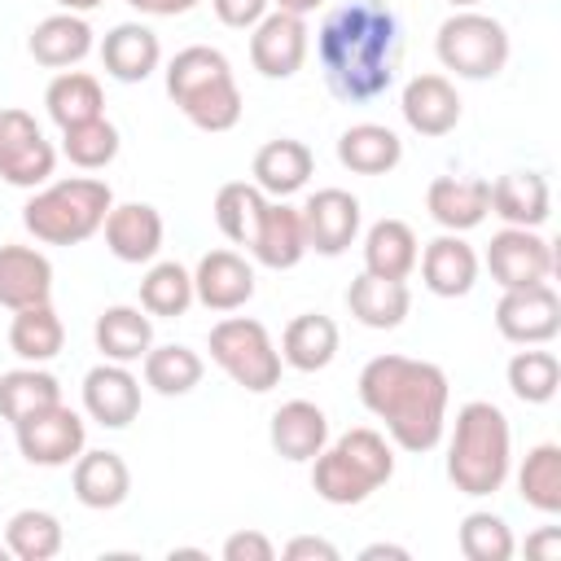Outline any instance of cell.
Segmentation results:
<instances>
[{
  "label": "cell",
  "instance_id": "42",
  "mask_svg": "<svg viewBox=\"0 0 561 561\" xmlns=\"http://www.w3.org/2000/svg\"><path fill=\"white\" fill-rule=\"evenodd\" d=\"M504 381H508L513 399H522V403H535V408L539 403H552V394L561 386V359L552 351H543V346H522L508 359Z\"/></svg>",
  "mask_w": 561,
  "mask_h": 561
},
{
  "label": "cell",
  "instance_id": "52",
  "mask_svg": "<svg viewBox=\"0 0 561 561\" xmlns=\"http://www.w3.org/2000/svg\"><path fill=\"white\" fill-rule=\"evenodd\" d=\"M57 4H61L66 13H92V9L101 4V0H57Z\"/></svg>",
  "mask_w": 561,
  "mask_h": 561
},
{
  "label": "cell",
  "instance_id": "27",
  "mask_svg": "<svg viewBox=\"0 0 561 561\" xmlns=\"http://www.w3.org/2000/svg\"><path fill=\"white\" fill-rule=\"evenodd\" d=\"M311 171H316V153L302 145V140H294V136H276V140H267L259 153H254V167H250V175H254V184L267 193V197H294L307 180H311Z\"/></svg>",
  "mask_w": 561,
  "mask_h": 561
},
{
  "label": "cell",
  "instance_id": "9",
  "mask_svg": "<svg viewBox=\"0 0 561 561\" xmlns=\"http://www.w3.org/2000/svg\"><path fill=\"white\" fill-rule=\"evenodd\" d=\"M53 167L57 149L44 140L39 123L18 105L0 110V180L13 188H39L53 180Z\"/></svg>",
  "mask_w": 561,
  "mask_h": 561
},
{
  "label": "cell",
  "instance_id": "24",
  "mask_svg": "<svg viewBox=\"0 0 561 561\" xmlns=\"http://www.w3.org/2000/svg\"><path fill=\"white\" fill-rule=\"evenodd\" d=\"M250 254L254 263L272 267V272H289L302 263L307 254V228H302V215L298 206H289L285 197L280 202H267L259 228H254V241H250Z\"/></svg>",
  "mask_w": 561,
  "mask_h": 561
},
{
  "label": "cell",
  "instance_id": "26",
  "mask_svg": "<svg viewBox=\"0 0 561 561\" xmlns=\"http://www.w3.org/2000/svg\"><path fill=\"white\" fill-rule=\"evenodd\" d=\"M26 53L48 70H70L92 53V26H88L83 13H66V9L48 13L44 22L31 26Z\"/></svg>",
  "mask_w": 561,
  "mask_h": 561
},
{
  "label": "cell",
  "instance_id": "12",
  "mask_svg": "<svg viewBox=\"0 0 561 561\" xmlns=\"http://www.w3.org/2000/svg\"><path fill=\"white\" fill-rule=\"evenodd\" d=\"M495 329L513 346H548L561 333V298L552 280L504 289L495 302Z\"/></svg>",
  "mask_w": 561,
  "mask_h": 561
},
{
  "label": "cell",
  "instance_id": "44",
  "mask_svg": "<svg viewBox=\"0 0 561 561\" xmlns=\"http://www.w3.org/2000/svg\"><path fill=\"white\" fill-rule=\"evenodd\" d=\"M61 153L79 171H105L118 158V127L105 114L88 118V123H75V127L61 131Z\"/></svg>",
  "mask_w": 561,
  "mask_h": 561
},
{
  "label": "cell",
  "instance_id": "30",
  "mask_svg": "<svg viewBox=\"0 0 561 561\" xmlns=\"http://www.w3.org/2000/svg\"><path fill=\"white\" fill-rule=\"evenodd\" d=\"M92 337H96V351L114 364H140L145 351L153 346V320L145 307H131V302H114L96 316L92 324Z\"/></svg>",
  "mask_w": 561,
  "mask_h": 561
},
{
  "label": "cell",
  "instance_id": "19",
  "mask_svg": "<svg viewBox=\"0 0 561 561\" xmlns=\"http://www.w3.org/2000/svg\"><path fill=\"white\" fill-rule=\"evenodd\" d=\"M193 298L206 311H241L254 298V267L237 250H206L193 267Z\"/></svg>",
  "mask_w": 561,
  "mask_h": 561
},
{
  "label": "cell",
  "instance_id": "46",
  "mask_svg": "<svg viewBox=\"0 0 561 561\" xmlns=\"http://www.w3.org/2000/svg\"><path fill=\"white\" fill-rule=\"evenodd\" d=\"M215 18L232 31H250L254 22H263V13L272 9V0H210Z\"/></svg>",
  "mask_w": 561,
  "mask_h": 561
},
{
  "label": "cell",
  "instance_id": "54",
  "mask_svg": "<svg viewBox=\"0 0 561 561\" xmlns=\"http://www.w3.org/2000/svg\"><path fill=\"white\" fill-rule=\"evenodd\" d=\"M447 4H451V9H478L482 0H447Z\"/></svg>",
  "mask_w": 561,
  "mask_h": 561
},
{
  "label": "cell",
  "instance_id": "8",
  "mask_svg": "<svg viewBox=\"0 0 561 561\" xmlns=\"http://www.w3.org/2000/svg\"><path fill=\"white\" fill-rule=\"evenodd\" d=\"M210 359L250 394H267L276 381H280V351L267 333L263 320L254 316H224L215 329H210V342H206Z\"/></svg>",
  "mask_w": 561,
  "mask_h": 561
},
{
  "label": "cell",
  "instance_id": "17",
  "mask_svg": "<svg viewBox=\"0 0 561 561\" xmlns=\"http://www.w3.org/2000/svg\"><path fill=\"white\" fill-rule=\"evenodd\" d=\"M101 232H105V250L118 263H153L162 250L167 224H162V210L149 202H118L110 206Z\"/></svg>",
  "mask_w": 561,
  "mask_h": 561
},
{
  "label": "cell",
  "instance_id": "16",
  "mask_svg": "<svg viewBox=\"0 0 561 561\" xmlns=\"http://www.w3.org/2000/svg\"><path fill=\"white\" fill-rule=\"evenodd\" d=\"M83 412L105 430H127L140 412V381L127 364L101 359L83 373Z\"/></svg>",
  "mask_w": 561,
  "mask_h": 561
},
{
  "label": "cell",
  "instance_id": "23",
  "mask_svg": "<svg viewBox=\"0 0 561 561\" xmlns=\"http://www.w3.org/2000/svg\"><path fill=\"white\" fill-rule=\"evenodd\" d=\"M101 66L118 83H145L162 66V39L145 22H118L101 39Z\"/></svg>",
  "mask_w": 561,
  "mask_h": 561
},
{
  "label": "cell",
  "instance_id": "13",
  "mask_svg": "<svg viewBox=\"0 0 561 561\" xmlns=\"http://www.w3.org/2000/svg\"><path fill=\"white\" fill-rule=\"evenodd\" d=\"M307 53H311V31H307V18L298 13L267 9L263 22L250 26V66L263 79H294Z\"/></svg>",
  "mask_w": 561,
  "mask_h": 561
},
{
  "label": "cell",
  "instance_id": "53",
  "mask_svg": "<svg viewBox=\"0 0 561 561\" xmlns=\"http://www.w3.org/2000/svg\"><path fill=\"white\" fill-rule=\"evenodd\" d=\"M175 557H206V552H202V548H171V561H175Z\"/></svg>",
  "mask_w": 561,
  "mask_h": 561
},
{
  "label": "cell",
  "instance_id": "15",
  "mask_svg": "<svg viewBox=\"0 0 561 561\" xmlns=\"http://www.w3.org/2000/svg\"><path fill=\"white\" fill-rule=\"evenodd\" d=\"M399 110H403V123L425 136V140H438L447 131H456L460 114H465V101L456 92V83L447 75H412L403 83V96H399Z\"/></svg>",
  "mask_w": 561,
  "mask_h": 561
},
{
  "label": "cell",
  "instance_id": "18",
  "mask_svg": "<svg viewBox=\"0 0 561 561\" xmlns=\"http://www.w3.org/2000/svg\"><path fill=\"white\" fill-rule=\"evenodd\" d=\"M425 210L443 232H469L491 215V180L482 175H434Z\"/></svg>",
  "mask_w": 561,
  "mask_h": 561
},
{
  "label": "cell",
  "instance_id": "31",
  "mask_svg": "<svg viewBox=\"0 0 561 561\" xmlns=\"http://www.w3.org/2000/svg\"><path fill=\"white\" fill-rule=\"evenodd\" d=\"M337 162L355 175H386L403 162V140L386 123H351L337 136Z\"/></svg>",
  "mask_w": 561,
  "mask_h": 561
},
{
  "label": "cell",
  "instance_id": "20",
  "mask_svg": "<svg viewBox=\"0 0 561 561\" xmlns=\"http://www.w3.org/2000/svg\"><path fill=\"white\" fill-rule=\"evenodd\" d=\"M416 267H421V280H425L430 294H438V298H465L478 285L482 259H478V250L460 232H443V237H434L421 250Z\"/></svg>",
  "mask_w": 561,
  "mask_h": 561
},
{
  "label": "cell",
  "instance_id": "33",
  "mask_svg": "<svg viewBox=\"0 0 561 561\" xmlns=\"http://www.w3.org/2000/svg\"><path fill=\"white\" fill-rule=\"evenodd\" d=\"M337 342H342V333H337V324H333L329 316L302 311V316H294V320L285 324V333H280V359H285L289 368H298V373H320V368L333 364Z\"/></svg>",
  "mask_w": 561,
  "mask_h": 561
},
{
  "label": "cell",
  "instance_id": "1",
  "mask_svg": "<svg viewBox=\"0 0 561 561\" xmlns=\"http://www.w3.org/2000/svg\"><path fill=\"white\" fill-rule=\"evenodd\" d=\"M316 61L329 92L346 105L377 101L394 88L403 61V22L386 0H346L316 31Z\"/></svg>",
  "mask_w": 561,
  "mask_h": 561
},
{
  "label": "cell",
  "instance_id": "49",
  "mask_svg": "<svg viewBox=\"0 0 561 561\" xmlns=\"http://www.w3.org/2000/svg\"><path fill=\"white\" fill-rule=\"evenodd\" d=\"M526 552H530V557H561V530H557V526L535 530V535L526 539Z\"/></svg>",
  "mask_w": 561,
  "mask_h": 561
},
{
  "label": "cell",
  "instance_id": "36",
  "mask_svg": "<svg viewBox=\"0 0 561 561\" xmlns=\"http://www.w3.org/2000/svg\"><path fill=\"white\" fill-rule=\"evenodd\" d=\"M53 403H61V381L44 364H22L0 373V421L18 425L31 412H44Z\"/></svg>",
  "mask_w": 561,
  "mask_h": 561
},
{
  "label": "cell",
  "instance_id": "50",
  "mask_svg": "<svg viewBox=\"0 0 561 561\" xmlns=\"http://www.w3.org/2000/svg\"><path fill=\"white\" fill-rule=\"evenodd\" d=\"M359 557H364V561H381V557H390V561H408L412 552H408L403 543H368Z\"/></svg>",
  "mask_w": 561,
  "mask_h": 561
},
{
  "label": "cell",
  "instance_id": "29",
  "mask_svg": "<svg viewBox=\"0 0 561 561\" xmlns=\"http://www.w3.org/2000/svg\"><path fill=\"white\" fill-rule=\"evenodd\" d=\"M346 311L364 329H399L412 311V289H408V280H386V276L359 272L346 285Z\"/></svg>",
  "mask_w": 561,
  "mask_h": 561
},
{
  "label": "cell",
  "instance_id": "37",
  "mask_svg": "<svg viewBox=\"0 0 561 561\" xmlns=\"http://www.w3.org/2000/svg\"><path fill=\"white\" fill-rule=\"evenodd\" d=\"M140 368H145V386L149 390H158L167 399H180V394L202 386L206 359L193 346H184V342H167V346H149Z\"/></svg>",
  "mask_w": 561,
  "mask_h": 561
},
{
  "label": "cell",
  "instance_id": "43",
  "mask_svg": "<svg viewBox=\"0 0 561 561\" xmlns=\"http://www.w3.org/2000/svg\"><path fill=\"white\" fill-rule=\"evenodd\" d=\"M456 543H460V557L465 561H508L517 552V539L508 530V522L491 508H473L460 517V530H456Z\"/></svg>",
  "mask_w": 561,
  "mask_h": 561
},
{
  "label": "cell",
  "instance_id": "41",
  "mask_svg": "<svg viewBox=\"0 0 561 561\" xmlns=\"http://www.w3.org/2000/svg\"><path fill=\"white\" fill-rule=\"evenodd\" d=\"M193 302H197V298H193V272H188L184 263L162 259V263H153V267L140 276V307H145L149 316L175 320V316H184Z\"/></svg>",
  "mask_w": 561,
  "mask_h": 561
},
{
  "label": "cell",
  "instance_id": "55",
  "mask_svg": "<svg viewBox=\"0 0 561 561\" xmlns=\"http://www.w3.org/2000/svg\"><path fill=\"white\" fill-rule=\"evenodd\" d=\"M4 557H13V552H9V543H0V561H4Z\"/></svg>",
  "mask_w": 561,
  "mask_h": 561
},
{
  "label": "cell",
  "instance_id": "39",
  "mask_svg": "<svg viewBox=\"0 0 561 561\" xmlns=\"http://www.w3.org/2000/svg\"><path fill=\"white\" fill-rule=\"evenodd\" d=\"M517 495L543 517L561 513V447L557 443H535L526 451L517 469Z\"/></svg>",
  "mask_w": 561,
  "mask_h": 561
},
{
  "label": "cell",
  "instance_id": "10",
  "mask_svg": "<svg viewBox=\"0 0 561 561\" xmlns=\"http://www.w3.org/2000/svg\"><path fill=\"white\" fill-rule=\"evenodd\" d=\"M13 434H18V451L39 469H66L88 447V425L70 403L31 412L26 421L13 425Z\"/></svg>",
  "mask_w": 561,
  "mask_h": 561
},
{
  "label": "cell",
  "instance_id": "28",
  "mask_svg": "<svg viewBox=\"0 0 561 561\" xmlns=\"http://www.w3.org/2000/svg\"><path fill=\"white\" fill-rule=\"evenodd\" d=\"M491 215L508 228H539L552 215V188L539 171H504L491 184Z\"/></svg>",
  "mask_w": 561,
  "mask_h": 561
},
{
  "label": "cell",
  "instance_id": "22",
  "mask_svg": "<svg viewBox=\"0 0 561 561\" xmlns=\"http://www.w3.org/2000/svg\"><path fill=\"white\" fill-rule=\"evenodd\" d=\"M70 486H75V500L83 508H118L127 495H131V469L118 451L110 447H96V451H79L75 465H70Z\"/></svg>",
  "mask_w": 561,
  "mask_h": 561
},
{
  "label": "cell",
  "instance_id": "14",
  "mask_svg": "<svg viewBox=\"0 0 561 561\" xmlns=\"http://www.w3.org/2000/svg\"><path fill=\"white\" fill-rule=\"evenodd\" d=\"M302 228H307V250L324 254V259H337L351 250V241L359 237V197L346 193V188H316L302 206Z\"/></svg>",
  "mask_w": 561,
  "mask_h": 561
},
{
  "label": "cell",
  "instance_id": "32",
  "mask_svg": "<svg viewBox=\"0 0 561 561\" xmlns=\"http://www.w3.org/2000/svg\"><path fill=\"white\" fill-rule=\"evenodd\" d=\"M416 259H421V245H416L412 224L377 219L364 232V272L386 276V280H408L416 272Z\"/></svg>",
  "mask_w": 561,
  "mask_h": 561
},
{
  "label": "cell",
  "instance_id": "2",
  "mask_svg": "<svg viewBox=\"0 0 561 561\" xmlns=\"http://www.w3.org/2000/svg\"><path fill=\"white\" fill-rule=\"evenodd\" d=\"M359 403L386 425L394 447L421 456L443 443L451 381L430 359L386 351L359 368Z\"/></svg>",
  "mask_w": 561,
  "mask_h": 561
},
{
  "label": "cell",
  "instance_id": "3",
  "mask_svg": "<svg viewBox=\"0 0 561 561\" xmlns=\"http://www.w3.org/2000/svg\"><path fill=\"white\" fill-rule=\"evenodd\" d=\"M513 469V430L500 403L469 399L447 438V478L460 495H495Z\"/></svg>",
  "mask_w": 561,
  "mask_h": 561
},
{
  "label": "cell",
  "instance_id": "5",
  "mask_svg": "<svg viewBox=\"0 0 561 561\" xmlns=\"http://www.w3.org/2000/svg\"><path fill=\"white\" fill-rule=\"evenodd\" d=\"M390 478H394V447L381 430H368V425H355V430L337 434L311 460V491L324 504H337V508L364 504Z\"/></svg>",
  "mask_w": 561,
  "mask_h": 561
},
{
  "label": "cell",
  "instance_id": "25",
  "mask_svg": "<svg viewBox=\"0 0 561 561\" xmlns=\"http://www.w3.org/2000/svg\"><path fill=\"white\" fill-rule=\"evenodd\" d=\"M53 298V263L35 245H0V307L22 311Z\"/></svg>",
  "mask_w": 561,
  "mask_h": 561
},
{
  "label": "cell",
  "instance_id": "21",
  "mask_svg": "<svg viewBox=\"0 0 561 561\" xmlns=\"http://www.w3.org/2000/svg\"><path fill=\"white\" fill-rule=\"evenodd\" d=\"M267 438H272L276 456H285L294 465H311L324 451V443H329V416L311 399H289V403H280L272 412Z\"/></svg>",
  "mask_w": 561,
  "mask_h": 561
},
{
  "label": "cell",
  "instance_id": "48",
  "mask_svg": "<svg viewBox=\"0 0 561 561\" xmlns=\"http://www.w3.org/2000/svg\"><path fill=\"white\" fill-rule=\"evenodd\" d=\"M136 13H145V18H180V13H188V9H197L202 0H127Z\"/></svg>",
  "mask_w": 561,
  "mask_h": 561
},
{
  "label": "cell",
  "instance_id": "40",
  "mask_svg": "<svg viewBox=\"0 0 561 561\" xmlns=\"http://www.w3.org/2000/svg\"><path fill=\"white\" fill-rule=\"evenodd\" d=\"M4 543L18 561H53L66 543V530L48 508H18L4 522Z\"/></svg>",
  "mask_w": 561,
  "mask_h": 561
},
{
  "label": "cell",
  "instance_id": "45",
  "mask_svg": "<svg viewBox=\"0 0 561 561\" xmlns=\"http://www.w3.org/2000/svg\"><path fill=\"white\" fill-rule=\"evenodd\" d=\"M276 543L263 530H237L224 539V561H272Z\"/></svg>",
  "mask_w": 561,
  "mask_h": 561
},
{
  "label": "cell",
  "instance_id": "38",
  "mask_svg": "<svg viewBox=\"0 0 561 561\" xmlns=\"http://www.w3.org/2000/svg\"><path fill=\"white\" fill-rule=\"evenodd\" d=\"M263 210H267V193L254 180H228L215 193V224L232 245L254 241V228H259Z\"/></svg>",
  "mask_w": 561,
  "mask_h": 561
},
{
  "label": "cell",
  "instance_id": "34",
  "mask_svg": "<svg viewBox=\"0 0 561 561\" xmlns=\"http://www.w3.org/2000/svg\"><path fill=\"white\" fill-rule=\"evenodd\" d=\"M61 346H66V324L53 311V302H35V307L13 311V320H9V351L22 364H48V359L61 355Z\"/></svg>",
  "mask_w": 561,
  "mask_h": 561
},
{
  "label": "cell",
  "instance_id": "6",
  "mask_svg": "<svg viewBox=\"0 0 561 561\" xmlns=\"http://www.w3.org/2000/svg\"><path fill=\"white\" fill-rule=\"evenodd\" d=\"M110 206H114V188L105 180L70 175V180H48L31 188L22 206V224L44 245H79L101 232Z\"/></svg>",
  "mask_w": 561,
  "mask_h": 561
},
{
  "label": "cell",
  "instance_id": "7",
  "mask_svg": "<svg viewBox=\"0 0 561 561\" xmlns=\"http://www.w3.org/2000/svg\"><path fill=\"white\" fill-rule=\"evenodd\" d=\"M434 53L443 61V70H451L456 79H495L504 66H508V31L500 18L491 13H478V9H456L451 18L438 22V35H434Z\"/></svg>",
  "mask_w": 561,
  "mask_h": 561
},
{
  "label": "cell",
  "instance_id": "35",
  "mask_svg": "<svg viewBox=\"0 0 561 561\" xmlns=\"http://www.w3.org/2000/svg\"><path fill=\"white\" fill-rule=\"evenodd\" d=\"M44 110L66 131L75 123L101 118L105 114V92H101L96 75H88V70H57L53 83L44 88Z\"/></svg>",
  "mask_w": 561,
  "mask_h": 561
},
{
  "label": "cell",
  "instance_id": "47",
  "mask_svg": "<svg viewBox=\"0 0 561 561\" xmlns=\"http://www.w3.org/2000/svg\"><path fill=\"white\" fill-rule=\"evenodd\" d=\"M280 557H289V561H337V548L329 539H320V535H294L280 548Z\"/></svg>",
  "mask_w": 561,
  "mask_h": 561
},
{
  "label": "cell",
  "instance_id": "11",
  "mask_svg": "<svg viewBox=\"0 0 561 561\" xmlns=\"http://www.w3.org/2000/svg\"><path fill=\"white\" fill-rule=\"evenodd\" d=\"M486 272L500 289H522V285H539V280H552L557 272V254H552V241L539 237V228H500L486 245Z\"/></svg>",
  "mask_w": 561,
  "mask_h": 561
},
{
  "label": "cell",
  "instance_id": "51",
  "mask_svg": "<svg viewBox=\"0 0 561 561\" xmlns=\"http://www.w3.org/2000/svg\"><path fill=\"white\" fill-rule=\"evenodd\" d=\"M329 0H272V9H280V13H298V18H307V13H316V9H324Z\"/></svg>",
  "mask_w": 561,
  "mask_h": 561
},
{
  "label": "cell",
  "instance_id": "4",
  "mask_svg": "<svg viewBox=\"0 0 561 561\" xmlns=\"http://www.w3.org/2000/svg\"><path fill=\"white\" fill-rule=\"evenodd\" d=\"M167 96L197 131H232L241 123V88L232 61L210 44H188L167 61Z\"/></svg>",
  "mask_w": 561,
  "mask_h": 561
}]
</instances>
